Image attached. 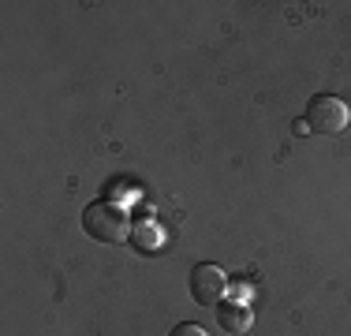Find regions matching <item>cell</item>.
Masks as SVG:
<instances>
[{
  "mask_svg": "<svg viewBox=\"0 0 351 336\" xmlns=\"http://www.w3.org/2000/svg\"><path fill=\"white\" fill-rule=\"evenodd\" d=\"M82 228H86V235L94 243H120V239H128L131 224H128L123 206H116L112 198H101L82 209Z\"/></svg>",
  "mask_w": 351,
  "mask_h": 336,
  "instance_id": "1",
  "label": "cell"
},
{
  "mask_svg": "<svg viewBox=\"0 0 351 336\" xmlns=\"http://www.w3.org/2000/svg\"><path fill=\"white\" fill-rule=\"evenodd\" d=\"M351 123V108L344 97L337 94H317L306 105V128L317 134H340Z\"/></svg>",
  "mask_w": 351,
  "mask_h": 336,
  "instance_id": "2",
  "label": "cell"
},
{
  "mask_svg": "<svg viewBox=\"0 0 351 336\" xmlns=\"http://www.w3.org/2000/svg\"><path fill=\"white\" fill-rule=\"evenodd\" d=\"M224 296H228V276L221 265L198 262L191 269V299L198 307H217V302H224Z\"/></svg>",
  "mask_w": 351,
  "mask_h": 336,
  "instance_id": "3",
  "label": "cell"
},
{
  "mask_svg": "<svg viewBox=\"0 0 351 336\" xmlns=\"http://www.w3.org/2000/svg\"><path fill=\"white\" fill-rule=\"evenodd\" d=\"M217 325H221L228 336H243L250 329V307H243V302H217Z\"/></svg>",
  "mask_w": 351,
  "mask_h": 336,
  "instance_id": "4",
  "label": "cell"
},
{
  "mask_svg": "<svg viewBox=\"0 0 351 336\" xmlns=\"http://www.w3.org/2000/svg\"><path fill=\"white\" fill-rule=\"evenodd\" d=\"M157 243H161V232H157L154 224H138L135 228V247L138 250H157Z\"/></svg>",
  "mask_w": 351,
  "mask_h": 336,
  "instance_id": "5",
  "label": "cell"
},
{
  "mask_svg": "<svg viewBox=\"0 0 351 336\" xmlns=\"http://www.w3.org/2000/svg\"><path fill=\"white\" fill-rule=\"evenodd\" d=\"M169 336H210V333H206L202 325H195V322H183V325H176Z\"/></svg>",
  "mask_w": 351,
  "mask_h": 336,
  "instance_id": "6",
  "label": "cell"
}]
</instances>
